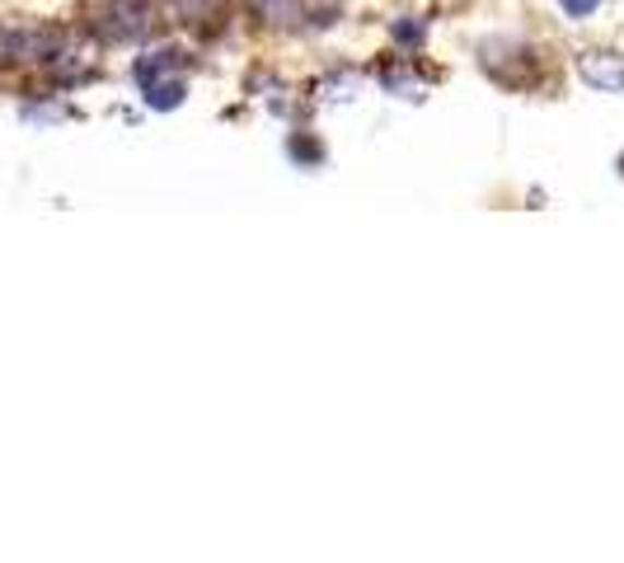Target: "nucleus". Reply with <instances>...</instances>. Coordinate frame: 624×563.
<instances>
[{
  "label": "nucleus",
  "mask_w": 624,
  "mask_h": 563,
  "mask_svg": "<svg viewBox=\"0 0 624 563\" xmlns=\"http://www.w3.org/2000/svg\"><path fill=\"white\" fill-rule=\"evenodd\" d=\"M155 28V0H104L95 14V34L104 43H142Z\"/></svg>",
  "instance_id": "2"
},
{
  "label": "nucleus",
  "mask_w": 624,
  "mask_h": 563,
  "mask_svg": "<svg viewBox=\"0 0 624 563\" xmlns=\"http://www.w3.org/2000/svg\"><path fill=\"white\" fill-rule=\"evenodd\" d=\"M395 38L409 43V47H418V43H423V28H418V24H395Z\"/></svg>",
  "instance_id": "8"
},
{
  "label": "nucleus",
  "mask_w": 624,
  "mask_h": 563,
  "mask_svg": "<svg viewBox=\"0 0 624 563\" xmlns=\"http://www.w3.org/2000/svg\"><path fill=\"white\" fill-rule=\"evenodd\" d=\"M67 38L52 28H20V24H0V67H48L61 57Z\"/></svg>",
  "instance_id": "1"
},
{
  "label": "nucleus",
  "mask_w": 624,
  "mask_h": 563,
  "mask_svg": "<svg viewBox=\"0 0 624 563\" xmlns=\"http://www.w3.org/2000/svg\"><path fill=\"white\" fill-rule=\"evenodd\" d=\"M142 89H146V104H151V108H160V113H165V108H179V104H183V94H189V89H183V81H175V75L146 81Z\"/></svg>",
  "instance_id": "5"
},
{
  "label": "nucleus",
  "mask_w": 624,
  "mask_h": 563,
  "mask_svg": "<svg viewBox=\"0 0 624 563\" xmlns=\"http://www.w3.org/2000/svg\"><path fill=\"white\" fill-rule=\"evenodd\" d=\"M179 67H183L179 47H155V52L132 61V75H136V85H146V81H160V75H175Z\"/></svg>",
  "instance_id": "4"
},
{
  "label": "nucleus",
  "mask_w": 624,
  "mask_h": 563,
  "mask_svg": "<svg viewBox=\"0 0 624 563\" xmlns=\"http://www.w3.org/2000/svg\"><path fill=\"white\" fill-rule=\"evenodd\" d=\"M291 155H296V160H320V146H310V141H291Z\"/></svg>",
  "instance_id": "9"
},
{
  "label": "nucleus",
  "mask_w": 624,
  "mask_h": 563,
  "mask_svg": "<svg viewBox=\"0 0 624 563\" xmlns=\"http://www.w3.org/2000/svg\"><path fill=\"white\" fill-rule=\"evenodd\" d=\"M559 5H564L568 20H587V14L601 10V0H559Z\"/></svg>",
  "instance_id": "7"
},
{
  "label": "nucleus",
  "mask_w": 624,
  "mask_h": 563,
  "mask_svg": "<svg viewBox=\"0 0 624 563\" xmlns=\"http://www.w3.org/2000/svg\"><path fill=\"white\" fill-rule=\"evenodd\" d=\"M577 71H583L587 85H597L605 94L624 89V61L611 57V52H583V61H577Z\"/></svg>",
  "instance_id": "3"
},
{
  "label": "nucleus",
  "mask_w": 624,
  "mask_h": 563,
  "mask_svg": "<svg viewBox=\"0 0 624 563\" xmlns=\"http://www.w3.org/2000/svg\"><path fill=\"white\" fill-rule=\"evenodd\" d=\"M620 165H624V160H620Z\"/></svg>",
  "instance_id": "10"
},
{
  "label": "nucleus",
  "mask_w": 624,
  "mask_h": 563,
  "mask_svg": "<svg viewBox=\"0 0 624 563\" xmlns=\"http://www.w3.org/2000/svg\"><path fill=\"white\" fill-rule=\"evenodd\" d=\"M244 5L254 10V14H263L268 24H277V28L301 20V0H244Z\"/></svg>",
  "instance_id": "6"
}]
</instances>
